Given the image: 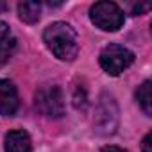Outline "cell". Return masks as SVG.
I'll use <instances>...</instances> for the list:
<instances>
[{"mask_svg":"<svg viewBox=\"0 0 152 152\" xmlns=\"http://www.w3.org/2000/svg\"><path fill=\"white\" fill-rule=\"evenodd\" d=\"M18 15H20V20L25 23H36L41 15V4L39 2H20Z\"/></svg>","mask_w":152,"mask_h":152,"instance_id":"9","label":"cell"},{"mask_svg":"<svg viewBox=\"0 0 152 152\" xmlns=\"http://www.w3.org/2000/svg\"><path fill=\"white\" fill-rule=\"evenodd\" d=\"M16 50V38L13 36L9 25L0 20V68H2Z\"/></svg>","mask_w":152,"mask_h":152,"instance_id":"8","label":"cell"},{"mask_svg":"<svg viewBox=\"0 0 152 152\" xmlns=\"http://www.w3.org/2000/svg\"><path fill=\"white\" fill-rule=\"evenodd\" d=\"M90 18L99 29L115 32L124 25L125 15L115 2H97L90 9Z\"/></svg>","mask_w":152,"mask_h":152,"instance_id":"3","label":"cell"},{"mask_svg":"<svg viewBox=\"0 0 152 152\" xmlns=\"http://www.w3.org/2000/svg\"><path fill=\"white\" fill-rule=\"evenodd\" d=\"M141 152H152V134L150 132L141 141Z\"/></svg>","mask_w":152,"mask_h":152,"instance_id":"11","label":"cell"},{"mask_svg":"<svg viewBox=\"0 0 152 152\" xmlns=\"http://www.w3.org/2000/svg\"><path fill=\"white\" fill-rule=\"evenodd\" d=\"M18 91L16 86L7 81L0 79V116H13L18 109Z\"/></svg>","mask_w":152,"mask_h":152,"instance_id":"6","label":"cell"},{"mask_svg":"<svg viewBox=\"0 0 152 152\" xmlns=\"http://www.w3.org/2000/svg\"><path fill=\"white\" fill-rule=\"evenodd\" d=\"M4 148H6V152H32L31 136L23 129L9 131L4 140Z\"/></svg>","mask_w":152,"mask_h":152,"instance_id":"7","label":"cell"},{"mask_svg":"<svg viewBox=\"0 0 152 152\" xmlns=\"http://www.w3.org/2000/svg\"><path fill=\"white\" fill-rule=\"evenodd\" d=\"M134 61V54L124 47V45H118V43H109L107 47L102 48L100 56H99V63L102 66V70L107 73V75H120L122 72H125Z\"/></svg>","mask_w":152,"mask_h":152,"instance_id":"2","label":"cell"},{"mask_svg":"<svg viewBox=\"0 0 152 152\" xmlns=\"http://www.w3.org/2000/svg\"><path fill=\"white\" fill-rule=\"evenodd\" d=\"M118 125V107L113 97L102 95L95 111V131L99 134H113Z\"/></svg>","mask_w":152,"mask_h":152,"instance_id":"5","label":"cell"},{"mask_svg":"<svg viewBox=\"0 0 152 152\" xmlns=\"http://www.w3.org/2000/svg\"><path fill=\"white\" fill-rule=\"evenodd\" d=\"M100 152H127V150H124V148H120L116 145H106V147L100 148Z\"/></svg>","mask_w":152,"mask_h":152,"instance_id":"12","label":"cell"},{"mask_svg":"<svg viewBox=\"0 0 152 152\" xmlns=\"http://www.w3.org/2000/svg\"><path fill=\"white\" fill-rule=\"evenodd\" d=\"M36 109L48 118H61L64 115V95L56 84L43 86L36 91Z\"/></svg>","mask_w":152,"mask_h":152,"instance_id":"4","label":"cell"},{"mask_svg":"<svg viewBox=\"0 0 152 152\" xmlns=\"http://www.w3.org/2000/svg\"><path fill=\"white\" fill-rule=\"evenodd\" d=\"M136 100L140 104V107L143 109V113L147 116L152 115V83L150 81H145L138 91H136Z\"/></svg>","mask_w":152,"mask_h":152,"instance_id":"10","label":"cell"},{"mask_svg":"<svg viewBox=\"0 0 152 152\" xmlns=\"http://www.w3.org/2000/svg\"><path fill=\"white\" fill-rule=\"evenodd\" d=\"M43 41L47 48L61 61H72L79 52L77 32L64 22H56L48 25L43 32Z\"/></svg>","mask_w":152,"mask_h":152,"instance_id":"1","label":"cell"},{"mask_svg":"<svg viewBox=\"0 0 152 152\" xmlns=\"http://www.w3.org/2000/svg\"><path fill=\"white\" fill-rule=\"evenodd\" d=\"M148 9V4H140V6H132V15L136 16V15H140V13H143V11H147Z\"/></svg>","mask_w":152,"mask_h":152,"instance_id":"13","label":"cell"}]
</instances>
